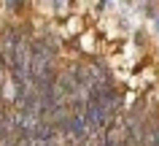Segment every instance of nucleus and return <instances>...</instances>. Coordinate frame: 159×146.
Instances as JSON below:
<instances>
[{"label": "nucleus", "instance_id": "f03ea898", "mask_svg": "<svg viewBox=\"0 0 159 146\" xmlns=\"http://www.w3.org/2000/svg\"><path fill=\"white\" fill-rule=\"evenodd\" d=\"M154 27H157V30H154V33H157V35H159V16H157V25H154Z\"/></svg>", "mask_w": 159, "mask_h": 146}, {"label": "nucleus", "instance_id": "f257e3e1", "mask_svg": "<svg viewBox=\"0 0 159 146\" xmlns=\"http://www.w3.org/2000/svg\"><path fill=\"white\" fill-rule=\"evenodd\" d=\"M25 6H27V3H6V8H8V11H22Z\"/></svg>", "mask_w": 159, "mask_h": 146}]
</instances>
